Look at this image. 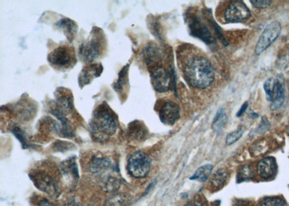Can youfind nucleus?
Segmentation results:
<instances>
[{
	"label": "nucleus",
	"instance_id": "1",
	"mask_svg": "<svg viewBox=\"0 0 289 206\" xmlns=\"http://www.w3.org/2000/svg\"><path fill=\"white\" fill-rule=\"evenodd\" d=\"M47 112L60 120V132L64 136H69L73 133L70 117L76 119L80 115L75 110L71 90L63 87L57 88L55 92V100L49 103Z\"/></svg>",
	"mask_w": 289,
	"mask_h": 206
},
{
	"label": "nucleus",
	"instance_id": "2",
	"mask_svg": "<svg viewBox=\"0 0 289 206\" xmlns=\"http://www.w3.org/2000/svg\"><path fill=\"white\" fill-rule=\"evenodd\" d=\"M89 127L94 140L104 143L117 133L118 117L108 104L103 101L94 110Z\"/></svg>",
	"mask_w": 289,
	"mask_h": 206
},
{
	"label": "nucleus",
	"instance_id": "3",
	"mask_svg": "<svg viewBox=\"0 0 289 206\" xmlns=\"http://www.w3.org/2000/svg\"><path fill=\"white\" fill-rule=\"evenodd\" d=\"M183 73L186 81L199 89L208 88L215 80L214 69L209 60L203 55L188 57L183 64Z\"/></svg>",
	"mask_w": 289,
	"mask_h": 206
},
{
	"label": "nucleus",
	"instance_id": "4",
	"mask_svg": "<svg viewBox=\"0 0 289 206\" xmlns=\"http://www.w3.org/2000/svg\"><path fill=\"white\" fill-rule=\"evenodd\" d=\"M107 38L102 28L94 26L88 37L80 43L78 57L83 63L91 64L102 58L107 50Z\"/></svg>",
	"mask_w": 289,
	"mask_h": 206
},
{
	"label": "nucleus",
	"instance_id": "5",
	"mask_svg": "<svg viewBox=\"0 0 289 206\" xmlns=\"http://www.w3.org/2000/svg\"><path fill=\"white\" fill-rule=\"evenodd\" d=\"M47 60L52 68L60 72H66L76 65L75 48L69 45H60L49 53Z\"/></svg>",
	"mask_w": 289,
	"mask_h": 206
},
{
	"label": "nucleus",
	"instance_id": "6",
	"mask_svg": "<svg viewBox=\"0 0 289 206\" xmlns=\"http://www.w3.org/2000/svg\"><path fill=\"white\" fill-rule=\"evenodd\" d=\"M6 111L14 115L20 121H28L36 115L37 107L36 101L30 99L28 97H21L19 101L13 105H7Z\"/></svg>",
	"mask_w": 289,
	"mask_h": 206
},
{
	"label": "nucleus",
	"instance_id": "7",
	"mask_svg": "<svg viewBox=\"0 0 289 206\" xmlns=\"http://www.w3.org/2000/svg\"><path fill=\"white\" fill-rule=\"evenodd\" d=\"M127 169L132 177L143 178L150 172L151 159L141 150L134 152L129 157Z\"/></svg>",
	"mask_w": 289,
	"mask_h": 206
},
{
	"label": "nucleus",
	"instance_id": "8",
	"mask_svg": "<svg viewBox=\"0 0 289 206\" xmlns=\"http://www.w3.org/2000/svg\"><path fill=\"white\" fill-rule=\"evenodd\" d=\"M35 186L53 198H57L61 194L58 183L53 177L43 172H35L31 175Z\"/></svg>",
	"mask_w": 289,
	"mask_h": 206
},
{
	"label": "nucleus",
	"instance_id": "9",
	"mask_svg": "<svg viewBox=\"0 0 289 206\" xmlns=\"http://www.w3.org/2000/svg\"><path fill=\"white\" fill-rule=\"evenodd\" d=\"M281 29V25L278 21L272 22L268 25L257 43L255 54L257 55H261L267 48L270 47V45L280 36Z\"/></svg>",
	"mask_w": 289,
	"mask_h": 206
},
{
	"label": "nucleus",
	"instance_id": "10",
	"mask_svg": "<svg viewBox=\"0 0 289 206\" xmlns=\"http://www.w3.org/2000/svg\"><path fill=\"white\" fill-rule=\"evenodd\" d=\"M151 83L154 89L159 93H166L171 89V78L170 73L161 65L149 69Z\"/></svg>",
	"mask_w": 289,
	"mask_h": 206
},
{
	"label": "nucleus",
	"instance_id": "11",
	"mask_svg": "<svg viewBox=\"0 0 289 206\" xmlns=\"http://www.w3.org/2000/svg\"><path fill=\"white\" fill-rule=\"evenodd\" d=\"M187 23L191 36L200 38L207 44H211L215 42L213 35L199 16L196 15L189 16Z\"/></svg>",
	"mask_w": 289,
	"mask_h": 206
},
{
	"label": "nucleus",
	"instance_id": "12",
	"mask_svg": "<svg viewBox=\"0 0 289 206\" xmlns=\"http://www.w3.org/2000/svg\"><path fill=\"white\" fill-rule=\"evenodd\" d=\"M158 112L161 122L166 125H173L175 124L180 117L179 107L171 100L158 101Z\"/></svg>",
	"mask_w": 289,
	"mask_h": 206
},
{
	"label": "nucleus",
	"instance_id": "13",
	"mask_svg": "<svg viewBox=\"0 0 289 206\" xmlns=\"http://www.w3.org/2000/svg\"><path fill=\"white\" fill-rule=\"evenodd\" d=\"M251 16L250 10L242 1H233L224 12V18L228 22H238L248 20Z\"/></svg>",
	"mask_w": 289,
	"mask_h": 206
},
{
	"label": "nucleus",
	"instance_id": "14",
	"mask_svg": "<svg viewBox=\"0 0 289 206\" xmlns=\"http://www.w3.org/2000/svg\"><path fill=\"white\" fill-rule=\"evenodd\" d=\"M104 67L101 63L88 64L84 67L78 76V84L80 88L90 84L95 78H99L103 73Z\"/></svg>",
	"mask_w": 289,
	"mask_h": 206
},
{
	"label": "nucleus",
	"instance_id": "15",
	"mask_svg": "<svg viewBox=\"0 0 289 206\" xmlns=\"http://www.w3.org/2000/svg\"><path fill=\"white\" fill-rule=\"evenodd\" d=\"M129 64H127L119 73L118 78L112 84L114 91L117 92L122 103H124L128 97Z\"/></svg>",
	"mask_w": 289,
	"mask_h": 206
},
{
	"label": "nucleus",
	"instance_id": "16",
	"mask_svg": "<svg viewBox=\"0 0 289 206\" xmlns=\"http://www.w3.org/2000/svg\"><path fill=\"white\" fill-rule=\"evenodd\" d=\"M285 80L282 75H277L275 78V85L272 94V110H277L283 105L285 100Z\"/></svg>",
	"mask_w": 289,
	"mask_h": 206
},
{
	"label": "nucleus",
	"instance_id": "17",
	"mask_svg": "<svg viewBox=\"0 0 289 206\" xmlns=\"http://www.w3.org/2000/svg\"><path fill=\"white\" fill-rule=\"evenodd\" d=\"M113 169V164L108 157L94 156L89 164V169L93 174L104 175Z\"/></svg>",
	"mask_w": 289,
	"mask_h": 206
},
{
	"label": "nucleus",
	"instance_id": "18",
	"mask_svg": "<svg viewBox=\"0 0 289 206\" xmlns=\"http://www.w3.org/2000/svg\"><path fill=\"white\" fill-rule=\"evenodd\" d=\"M258 172L263 178H271L277 172L276 161L273 157L263 159L258 164Z\"/></svg>",
	"mask_w": 289,
	"mask_h": 206
},
{
	"label": "nucleus",
	"instance_id": "19",
	"mask_svg": "<svg viewBox=\"0 0 289 206\" xmlns=\"http://www.w3.org/2000/svg\"><path fill=\"white\" fill-rule=\"evenodd\" d=\"M56 26L63 31L64 34L70 43L73 41L78 31V26L75 21L67 18H62L57 22Z\"/></svg>",
	"mask_w": 289,
	"mask_h": 206
},
{
	"label": "nucleus",
	"instance_id": "20",
	"mask_svg": "<svg viewBox=\"0 0 289 206\" xmlns=\"http://www.w3.org/2000/svg\"><path fill=\"white\" fill-rule=\"evenodd\" d=\"M128 133L134 139H142L146 136L147 130L142 122L135 120L129 125Z\"/></svg>",
	"mask_w": 289,
	"mask_h": 206
},
{
	"label": "nucleus",
	"instance_id": "21",
	"mask_svg": "<svg viewBox=\"0 0 289 206\" xmlns=\"http://www.w3.org/2000/svg\"><path fill=\"white\" fill-rule=\"evenodd\" d=\"M227 120L228 117L226 112L223 109H220L217 112L214 120H213V124H212V127H213V130L217 133H220V132H222L223 127L226 125Z\"/></svg>",
	"mask_w": 289,
	"mask_h": 206
},
{
	"label": "nucleus",
	"instance_id": "22",
	"mask_svg": "<svg viewBox=\"0 0 289 206\" xmlns=\"http://www.w3.org/2000/svg\"><path fill=\"white\" fill-rule=\"evenodd\" d=\"M228 178V173L223 169L217 171L214 175L212 176L211 185L213 188L219 189L226 184Z\"/></svg>",
	"mask_w": 289,
	"mask_h": 206
},
{
	"label": "nucleus",
	"instance_id": "23",
	"mask_svg": "<svg viewBox=\"0 0 289 206\" xmlns=\"http://www.w3.org/2000/svg\"><path fill=\"white\" fill-rule=\"evenodd\" d=\"M213 167L211 164H206V165L202 166L193 176H191L190 180L198 181L200 182H206L210 176L212 171H213Z\"/></svg>",
	"mask_w": 289,
	"mask_h": 206
},
{
	"label": "nucleus",
	"instance_id": "24",
	"mask_svg": "<svg viewBox=\"0 0 289 206\" xmlns=\"http://www.w3.org/2000/svg\"><path fill=\"white\" fill-rule=\"evenodd\" d=\"M102 187L107 192H115L120 187V182L118 179L115 178V177H107L102 180Z\"/></svg>",
	"mask_w": 289,
	"mask_h": 206
},
{
	"label": "nucleus",
	"instance_id": "25",
	"mask_svg": "<svg viewBox=\"0 0 289 206\" xmlns=\"http://www.w3.org/2000/svg\"><path fill=\"white\" fill-rule=\"evenodd\" d=\"M255 176V172L252 167L249 165H245L238 169L237 180L238 182H244V181L250 180L253 179Z\"/></svg>",
	"mask_w": 289,
	"mask_h": 206
},
{
	"label": "nucleus",
	"instance_id": "26",
	"mask_svg": "<svg viewBox=\"0 0 289 206\" xmlns=\"http://www.w3.org/2000/svg\"><path fill=\"white\" fill-rule=\"evenodd\" d=\"M260 206H287L286 202L278 196L266 197L260 202Z\"/></svg>",
	"mask_w": 289,
	"mask_h": 206
},
{
	"label": "nucleus",
	"instance_id": "27",
	"mask_svg": "<svg viewBox=\"0 0 289 206\" xmlns=\"http://www.w3.org/2000/svg\"><path fill=\"white\" fill-rule=\"evenodd\" d=\"M244 134V130L243 128L238 129L236 131L231 132L229 135L226 137V143L227 145H232V144L237 142L242 137H243Z\"/></svg>",
	"mask_w": 289,
	"mask_h": 206
},
{
	"label": "nucleus",
	"instance_id": "28",
	"mask_svg": "<svg viewBox=\"0 0 289 206\" xmlns=\"http://www.w3.org/2000/svg\"><path fill=\"white\" fill-rule=\"evenodd\" d=\"M274 85H275V78H269L264 83V89L266 93L267 99L269 101H271L272 100Z\"/></svg>",
	"mask_w": 289,
	"mask_h": 206
},
{
	"label": "nucleus",
	"instance_id": "29",
	"mask_svg": "<svg viewBox=\"0 0 289 206\" xmlns=\"http://www.w3.org/2000/svg\"><path fill=\"white\" fill-rule=\"evenodd\" d=\"M126 200L122 195L114 196L108 201V206H125Z\"/></svg>",
	"mask_w": 289,
	"mask_h": 206
},
{
	"label": "nucleus",
	"instance_id": "30",
	"mask_svg": "<svg viewBox=\"0 0 289 206\" xmlns=\"http://www.w3.org/2000/svg\"><path fill=\"white\" fill-rule=\"evenodd\" d=\"M250 3H252V5L255 8H260V9H263V8H268V7L270 6L271 5V1H269V0H265V1H258V0H256V1H254V0H251Z\"/></svg>",
	"mask_w": 289,
	"mask_h": 206
},
{
	"label": "nucleus",
	"instance_id": "31",
	"mask_svg": "<svg viewBox=\"0 0 289 206\" xmlns=\"http://www.w3.org/2000/svg\"><path fill=\"white\" fill-rule=\"evenodd\" d=\"M184 206H205V204L201 200H191Z\"/></svg>",
	"mask_w": 289,
	"mask_h": 206
},
{
	"label": "nucleus",
	"instance_id": "32",
	"mask_svg": "<svg viewBox=\"0 0 289 206\" xmlns=\"http://www.w3.org/2000/svg\"><path fill=\"white\" fill-rule=\"evenodd\" d=\"M248 107V102H245V104L242 106L241 109H240L239 111L237 112V115H236V117H241L242 115L245 113V112L246 111L247 108Z\"/></svg>",
	"mask_w": 289,
	"mask_h": 206
},
{
	"label": "nucleus",
	"instance_id": "33",
	"mask_svg": "<svg viewBox=\"0 0 289 206\" xmlns=\"http://www.w3.org/2000/svg\"><path fill=\"white\" fill-rule=\"evenodd\" d=\"M38 206H56L52 204V202H50V201L46 200H43L40 202L39 205Z\"/></svg>",
	"mask_w": 289,
	"mask_h": 206
},
{
	"label": "nucleus",
	"instance_id": "34",
	"mask_svg": "<svg viewBox=\"0 0 289 206\" xmlns=\"http://www.w3.org/2000/svg\"><path fill=\"white\" fill-rule=\"evenodd\" d=\"M66 206H83L81 204L79 203V202H76V201H70L67 204Z\"/></svg>",
	"mask_w": 289,
	"mask_h": 206
}]
</instances>
